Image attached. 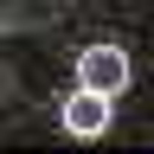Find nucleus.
I'll list each match as a JSON object with an SVG mask.
<instances>
[{"label":"nucleus","mask_w":154,"mask_h":154,"mask_svg":"<svg viewBox=\"0 0 154 154\" xmlns=\"http://www.w3.org/2000/svg\"><path fill=\"white\" fill-rule=\"evenodd\" d=\"M77 77H84V90L122 96V90H128V51H122V45H90L84 58H77Z\"/></svg>","instance_id":"1"},{"label":"nucleus","mask_w":154,"mask_h":154,"mask_svg":"<svg viewBox=\"0 0 154 154\" xmlns=\"http://www.w3.org/2000/svg\"><path fill=\"white\" fill-rule=\"evenodd\" d=\"M58 122H64V128L77 135V141H96V135L109 128V96H103V90H84V84H77V90L64 96V109H58Z\"/></svg>","instance_id":"2"}]
</instances>
